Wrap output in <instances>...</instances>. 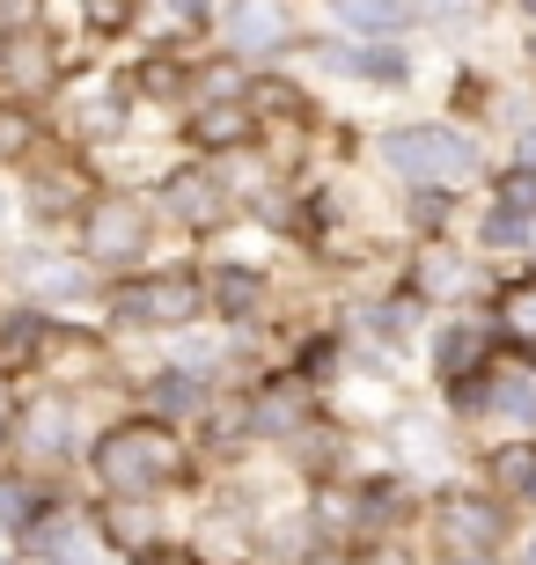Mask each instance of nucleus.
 <instances>
[{"label":"nucleus","mask_w":536,"mask_h":565,"mask_svg":"<svg viewBox=\"0 0 536 565\" xmlns=\"http://www.w3.org/2000/svg\"><path fill=\"white\" fill-rule=\"evenodd\" d=\"M375 154H382V169H390V177H404V184H419V191L471 184L477 169H485L477 140H471L463 126H449V118H419V126H390L382 140H375Z\"/></svg>","instance_id":"obj_1"},{"label":"nucleus","mask_w":536,"mask_h":565,"mask_svg":"<svg viewBox=\"0 0 536 565\" xmlns=\"http://www.w3.org/2000/svg\"><path fill=\"white\" fill-rule=\"evenodd\" d=\"M96 478H104V492H155V484L177 478V440H169V426H118V434L96 440Z\"/></svg>","instance_id":"obj_2"},{"label":"nucleus","mask_w":536,"mask_h":565,"mask_svg":"<svg viewBox=\"0 0 536 565\" xmlns=\"http://www.w3.org/2000/svg\"><path fill=\"white\" fill-rule=\"evenodd\" d=\"M199 309H207V287L191 273H147L111 287V323H125V331H177Z\"/></svg>","instance_id":"obj_3"},{"label":"nucleus","mask_w":536,"mask_h":565,"mask_svg":"<svg viewBox=\"0 0 536 565\" xmlns=\"http://www.w3.org/2000/svg\"><path fill=\"white\" fill-rule=\"evenodd\" d=\"M147 235H155V213H147L140 199L88 206V257H96V265H133V257H147Z\"/></svg>","instance_id":"obj_4"},{"label":"nucleus","mask_w":536,"mask_h":565,"mask_svg":"<svg viewBox=\"0 0 536 565\" xmlns=\"http://www.w3.org/2000/svg\"><path fill=\"white\" fill-rule=\"evenodd\" d=\"M213 30H221L228 52H243V60H258V52H280L294 30L287 8H258V0H235V8H221L213 15Z\"/></svg>","instance_id":"obj_5"},{"label":"nucleus","mask_w":536,"mask_h":565,"mask_svg":"<svg viewBox=\"0 0 536 565\" xmlns=\"http://www.w3.org/2000/svg\"><path fill=\"white\" fill-rule=\"evenodd\" d=\"M324 66L330 74H353V82H375V88L412 82V52L404 44H324Z\"/></svg>","instance_id":"obj_6"},{"label":"nucleus","mask_w":536,"mask_h":565,"mask_svg":"<svg viewBox=\"0 0 536 565\" xmlns=\"http://www.w3.org/2000/svg\"><path fill=\"white\" fill-rule=\"evenodd\" d=\"M162 206L177 213L185 228H207V221L228 213V184L213 169H177V177H162Z\"/></svg>","instance_id":"obj_7"},{"label":"nucleus","mask_w":536,"mask_h":565,"mask_svg":"<svg viewBox=\"0 0 536 565\" xmlns=\"http://www.w3.org/2000/svg\"><path fill=\"white\" fill-rule=\"evenodd\" d=\"M441 536H449V544H471V551H493L500 536H507V507L500 500H463V492H455V500L441 507Z\"/></svg>","instance_id":"obj_8"},{"label":"nucleus","mask_w":536,"mask_h":565,"mask_svg":"<svg viewBox=\"0 0 536 565\" xmlns=\"http://www.w3.org/2000/svg\"><path fill=\"white\" fill-rule=\"evenodd\" d=\"M485 323H471V316H463V323H441V331H433V375L441 382H463V375H477V360H485Z\"/></svg>","instance_id":"obj_9"},{"label":"nucleus","mask_w":536,"mask_h":565,"mask_svg":"<svg viewBox=\"0 0 536 565\" xmlns=\"http://www.w3.org/2000/svg\"><path fill=\"white\" fill-rule=\"evenodd\" d=\"M338 30H353V44H397V30H412L419 8H368V0H346V8H330Z\"/></svg>","instance_id":"obj_10"},{"label":"nucleus","mask_w":536,"mask_h":565,"mask_svg":"<svg viewBox=\"0 0 536 565\" xmlns=\"http://www.w3.org/2000/svg\"><path fill=\"white\" fill-rule=\"evenodd\" d=\"M147 412H162V419H191V412H207V382L185 375V367H162V375L147 382Z\"/></svg>","instance_id":"obj_11"},{"label":"nucleus","mask_w":536,"mask_h":565,"mask_svg":"<svg viewBox=\"0 0 536 565\" xmlns=\"http://www.w3.org/2000/svg\"><path fill=\"white\" fill-rule=\"evenodd\" d=\"M207 301L221 316H250L258 301H265V279H258V265H221V273H213V287H207Z\"/></svg>","instance_id":"obj_12"},{"label":"nucleus","mask_w":536,"mask_h":565,"mask_svg":"<svg viewBox=\"0 0 536 565\" xmlns=\"http://www.w3.org/2000/svg\"><path fill=\"white\" fill-rule=\"evenodd\" d=\"M133 110V82H88L82 88V126L88 132H118Z\"/></svg>","instance_id":"obj_13"},{"label":"nucleus","mask_w":536,"mask_h":565,"mask_svg":"<svg viewBox=\"0 0 536 565\" xmlns=\"http://www.w3.org/2000/svg\"><path fill=\"white\" fill-rule=\"evenodd\" d=\"M66 440H74V412H66V404L22 419V448H30V456H66Z\"/></svg>","instance_id":"obj_14"},{"label":"nucleus","mask_w":536,"mask_h":565,"mask_svg":"<svg viewBox=\"0 0 536 565\" xmlns=\"http://www.w3.org/2000/svg\"><path fill=\"white\" fill-rule=\"evenodd\" d=\"M30 213H38V221H66V213H82V184H74V177H30Z\"/></svg>","instance_id":"obj_15"},{"label":"nucleus","mask_w":536,"mask_h":565,"mask_svg":"<svg viewBox=\"0 0 536 565\" xmlns=\"http://www.w3.org/2000/svg\"><path fill=\"white\" fill-rule=\"evenodd\" d=\"M493 419L536 426V375H493Z\"/></svg>","instance_id":"obj_16"},{"label":"nucleus","mask_w":536,"mask_h":565,"mask_svg":"<svg viewBox=\"0 0 536 565\" xmlns=\"http://www.w3.org/2000/svg\"><path fill=\"white\" fill-rule=\"evenodd\" d=\"M38 345H52V323H44L38 309H22V316L0 323V360H30Z\"/></svg>","instance_id":"obj_17"},{"label":"nucleus","mask_w":536,"mask_h":565,"mask_svg":"<svg viewBox=\"0 0 536 565\" xmlns=\"http://www.w3.org/2000/svg\"><path fill=\"white\" fill-rule=\"evenodd\" d=\"M38 294H44V301H88L96 279H88L82 265H38Z\"/></svg>","instance_id":"obj_18"},{"label":"nucleus","mask_w":536,"mask_h":565,"mask_svg":"<svg viewBox=\"0 0 536 565\" xmlns=\"http://www.w3.org/2000/svg\"><path fill=\"white\" fill-rule=\"evenodd\" d=\"M477 243H493V250H529L536 243V221H515V213H485V221H477Z\"/></svg>","instance_id":"obj_19"},{"label":"nucleus","mask_w":536,"mask_h":565,"mask_svg":"<svg viewBox=\"0 0 536 565\" xmlns=\"http://www.w3.org/2000/svg\"><path fill=\"white\" fill-rule=\"evenodd\" d=\"M360 507H368L375 529H390V522H404V514H412V492H404L397 478H382V484H368V492H360Z\"/></svg>","instance_id":"obj_20"},{"label":"nucleus","mask_w":536,"mask_h":565,"mask_svg":"<svg viewBox=\"0 0 536 565\" xmlns=\"http://www.w3.org/2000/svg\"><path fill=\"white\" fill-rule=\"evenodd\" d=\"M449 412H455V419H493V375L449 382Z\"/></svg>","instance_id":"obj_21"},{"label":"nucleus","mask_w":536,"mask_h":565,"mask_svg":"<svg viewBox=\"0 0 536 565\" xmlns=\"http://www.w3.org/2000/svg\"><path fill=\"white\" fill-rule=\"evenodd\" d=\"M412 323H419V301H375V309H368V331L390 338V345H404Z\"/></svg>","instance_id":"obj_22"},{"label":"nucleus","mask_w":536,"mask_h":565,"mask_svg":"<svg viewBox=\"0 0 536 565\" xmlns=\"http://www.w3.org/2000/svg\"><path fill=\"white\" fill-rule=\"evenodd\" d=\"M500 323H507L515 338H536V279H522V287L500 301Z\"/></svg>","instance_id":"obj_23"},{"label":"nucleus","mask_w":536,"mask_h":565,"mask_svg":"<svg viewBox=\"0 0 536 565\" xmlns=\"http://www.w3.org/2000/svg\"><path fill=\"white\" fill-rule=\"evenodd\" d=\"M463 279H471V265H463V257L433 250V257H427V279H419V294H455Z\"/></svg>","instance_id":"obj_24"},{"label":"nucleus","mask_w":536,"mask_h":565,"mask_svg":"<svg viewBox=\"0 0 536 565\" xmlns=\"http://www.w3.org/2000/svg\"><path fill=\"white\" fill-rule=\"evenodd\" d=\"M0 529H22V536L38 529V514H30V492H22V484H8V478H0Z\"/></svg>","instance_id":"obj_25"},{"label":"nucleus","mask_w":536,"mask_h":565,"mask_svg":"<svg viewBox=\"0 0 536 565\" xmlns=\"http://www.w3.org/2000/svg\"><path fill=\"white\" fill-rule=\"evenodd\" d=\"M30 147V118L22 110H0V154H22Z\"/></svg>","instance_id":"obj_26"},{"label":"nucleus","mask_w":536,"mask_h":565,"mask_svg":"<svg viewBox=\"0 0 536 565\" xmlns=\"http://www.w3.org/2000/svg\"><path fill=\"white\" fill-rule=\"evenodd\" d=\"M412 221H419L427 235H441V221H449V199H441V191H427V199L412 206Z\"/></svg>","instance_id":"obj_27"},{"label":"nucleus","mask_w":536,"mask_h":565,"mask_svg":"<svg viewBox=\"0 0 536 565\" xmlns=\"http://www.w3.org/2000/svg\"><path fill=\"white\" fill-rule=\"evenodd\" d=\"M515 169H529V177H536V126L515 132Z\"/></svg>","instance_id":"obj_28"},{"label":"nucleus","mask_w":536,"mask_h":565,"mask_svg":"<svg viewBox=\"0 0 536 565\" xmlns=\"http://www.w3.org/2000/svg\"><path fill=\"white\" fill-rule=\"evenodd\" d=\"M8 434H22V412H15L8 397H0V440H8Z\"/></svg>","instance_id":"obj_29"},{"label":"nucleus","mask_w":536,"mask_h":565,"mask_svg":"<svg viewBox=\"0 0 536 565\" xmlns=\"http://www.w3.org/2000/svg\"><path fill=\"white\" fill-rule=\"evenodd\" d=\"M522 565H536V536H529V544H522Z\"/></svg>","instance_id":"obj_30"},{"label":"nucleus","mask_w":536,"mask_h":565,"mask_svg":"<svg viewBox=\"0 0 536 565\" xmlns=\"http://www.w3.org/2000/svg\"><path fill=\"white\" fill-rule=\"evenodd\" d=\"M309 565H338V558H309Z\"/></svg>","instance_id":"obj_31"},{"label":"nucleus","mask_w":536,"mask_h":565,"mask_svg":"<svg viewBox=\"0 0 536 565\" xmlns=\"http://www.w3.org/2000/svg\"><path fill=\"white\" fill-rule=\"evenodd\" d=\"M52 565H74V558H52Z\"/></svg>","instance_id":"obj_32"},{"label":"nucleus","mask_w":536,"mask_h":565,"mask_svg":"<svg viewBox=\"0 0 536 565\" xmlns=\"http://www.w3.org/2000/svg\"><path fill=\"white\" fill-rule=\"evenodd\" d=\"M0 30H8V15H0Z\"/></svg>","instance_id":"obj_33"}]
</instances>
